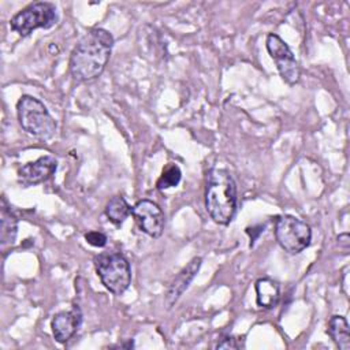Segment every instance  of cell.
<instances>
[{
  "mask_svg": "<svg viewBox=\"0 0 350 350\" xmlns=\"http://www.w3.org/2000/svg\"><path fill=\"white\" fill-rule=\"evenodd\" d=\"M113 46L112 34L101 27L90 29L74 46L70 56V74L85 82L101 75Z\"/></svg>",
  "mask_w": 350,
  "mask_h": 350,
  "instance_id": "obj_1",
  "label": "cell"
},
{
  "mask_svg": "<svg viewBox=\"0 0 350 350\" xmlns=\"http://www.w3.org/2000/svg\"><path fill=\"white\" fill-rule=\"evenodd\" d=\"M205 208L213 221L228 224L237 211V185L228 171L212 168L206 176Z\"/></svg>",
  "mask_w": 350,
  "mask_h": 350,
  "instance_id": "obj_2",
  "label": "cell"
},
{
  "mask_svg": "<svg viewBox=\"0 0 350 350\" xmlns=\"http://www.w3.org/2000/svg\"><path fill=\"white\" fill-rule=\"evenodd\" d=\"M16 113L21 127L27 134L42 141H48L55 135L56 120L38 98L23 94L16 104Z\"/></svg>",
  "mask_w": 350,
  "mask_h": 350,
  "instance_id": "obj_3",
  "label": "cell"
},
{
  "mask_svg": "<svg viewBox=\"0 0 350 350\" xmlns=\"http://www.w3.org/2000/svg\"><path fill=\"white\" fill-rule=\"evenodd\" d=\"M104 287L113 295H122L130 286L131 269L127 258L118 252L100 253L93 260Z\"/></svg>",
  "mask_w": 350,
  "mask_h": 350,
  "instance_id": "obj_4",
  "label": "cell"
},
{
  "mask_svg": "<svg viewBox=\"0 0 350 350\" xmlns=\"http://www.w3.org/2000/svg\"><path fill=\"white\" fill-rule=\"evenodd\" d=\"M56 22V5L48 1H37L16 12L10 21V27L19 36L26 37L36 29H49L55 26Z\"/></svg>",
  "mask_w": 350,
  "mask_h": 350,
  "instance_id": "obj_5",
  "label": "cell"
},
{
  "mask_svg": "<svg viewBox=\"0 0 350 350\" xmlns=\"http://www.w3.org/2000/svg\"><path fill=\"white\" fill-rule=\"evenodd\" d=\"M275 238L284 252L298 254L309 246L312 230L304 220L293 215H282L275 223Z\"/></svg>",
  "mask_w": 350,
  "mask_h": 350,
  "instance_id": "obj_6",
  "label": "cell"
},
{
  "mask_svg": "<svg viewBox=\"0 0 350 350\" xmlns=\"http://www.w3.org/2000/svg\"><path fill=\"white\" fill-rule=\"evenodd\" d=\"M265 45L269 56L276 64L282 79L288 85H295L299 81V66L288 45L278 34L273 33L267 36Z\"/></svg>",
  "mask_w": 350,
  "mask_h": 350,
  "instance_id": "obj_7",
  "label": "cell"
},
{
  "mask_svg": "<svg viewBox=\"0 0 350 350\" xmlns=\"http://www.w3.org/2000/svg\"><path fill=\"white\" fill-rule=\"evenodd\" d=\"M131 215L146 235L159 238L163 234L165 217L164 212L156 202L150 200H141L131 208Z\"/></svg>",
  "mask_w": 350,
  "mask_h": 350,
  "instance_id": "obj_8",
  "label": "cell"
},
{
  "mask_svg": "<svg viewBox=\"0 0 350 350\" xmlns=\"http://www.w3.org/2000/svg\"><path fill=\"white\" fill-rule=\"evenodd\" d=\"M57 161L53 156H41L34 161L26 163L18 170V179L22 185H38L48 180L56 171Z\"/></svg>",
  "mask_w": 350,
  "mask_h": 350,
  "instance_id": "obj_9",
  "label": "cell"
},
{
  "mask_svg": "<svg viewBox=\"0 0 350 350\" xmlns=\"http://www.w3.org/2000/svg\"><path fill=\"white\" fill-rule=\"evenodd\" d=\"M201 262H202L201 257L191 258L187 262V265L183 267L178 272V275L171 280L164 297V305L167 309H171L176 304V301L180 298V295L186 291V288L189 287V284L200 271Z\"/></svg>",
  "mask_w": 350,
  "mask_h": 350,
  "instance_id": "obj_10",
  "label": "cell"
},
{
  "mask_svg": "<svg viewBox=\"0 0 350 350\" xmlns=\"http://www.w3.org/2000/svg\"><path fill=\"white\" fill-rule=\"evenodd\" d=\"M82 323V312L78 305H74L70 310H62L52 319L51 328L52 335L59 343L68 342L78 331Z\"/></svg>",
  "mask_w": 350,
  "mask_h": 350,
  "instance_id": "obj_11",
  "label": "cell"
},
{
  "mask_svg": "<svg viewBox=\"0 0 350 350\" xmlns=\"http://www.w3.org/2000/svg\"><path fill=\"white\" fill-rule=\"evenodd\" d=\"M256 299L257 305L265 309L273 308L280 297L279 283L269 278H261L256 282Z\"/></svg>",
  "mask_w": 350,
  "mask_h": 350,
  "instance_id": "obj_12",
  "label": "cell"
},
{
  "mask_svg": "<svg viewBox=\"0 0 350 350\" xmlns=\"http://www.w3.org/2000/svg\"><path fill=\"white\" fill-rule=\"evenodd\" d=\"M0 241L3 246L12 245L16 239L18 234V219L12 213L11 208L7 205L5 198H1V209H0Z\"/></svg>",
  "mask_w": 350,
  "mask_h": 350,
  "instance_id": "obj_13",
  "label": "cell"
},
{
  "mask_svg": "<svg viewBox=\"0 0 350 350\" xmlns=\"http://www.w3.org/2000/svg\"><path fill=\"white\" fill-rule=\"evenodd\" d=\"M328 335L340 350H350L349 323L343 316L335 314L328 321Z\"/></svg>",
  "mask_w": 350,
  "mask_h": 350,
  "instance_id": "obj_14",
  "label": "cell"
},
{
  "mask_svg": "<svg viewBox=\"0 0 350 350\" xmlns=\"http://www.w3.org/2000/svg\"><path fill=\"white\" fill-rule=\"evenodd\" d=\"M105 215L113 224L119 226L131 215V206L124 200V197L115 196L107 202Z\"/></svg>",
  "mask_w": 350,
  "mask_h": 350,
  "instance_id": "obj_15",
  "label": "cell"
},
{
  "mask_svg": "<svg viewBox=\"0 0 350 350\" xmlns=\"http://www.w3.org/2000/svg\"><path fill=\"white\" fill-rule=\"evenodd\" d=\"M180 178H182L180 168L176 164H168L163 170L160 178L157 179L156 187L159 190H165V189H170V187H175L180 182Z\"/></svg>",
  "mask_w": 350,
  "mask_h": 350,
  "instance_id": "obj_16",
  "label": "cell"
},
{
  "mask_svg": "<svg viewBox=\"0 0 350 350\" xmlns=\"http://www.w3.org/2000/svg\"><path fill=\"white\" fill-rule=\"evenodd\" d=\"M85 239L94 247H104L107 245V237L101 231H89L85 234Z\"/></svg>",
  "mask_w": 350,
  "mask_h": 350,
  "instance_id": "obj_17",
  "label": "cell"
},
{
  "mask_svg": "<svg viewBox=\"0 0 350 350\" xmlns=\"http://www.w3.org/2000/svg\"><path fill=\"white\" fill-rule=\"evenodd\" d=\"M241 347H242V345L234 336H224L216 345V349H241Z\"/></svg>",
  "mask_w": 350,
  "mask_h": 350,
  "instance_id": "obj_18",
  "label": "cell"
},
{
  "mask_svg": "<svg viewBox=\"0 0 350 350\" xmlns=\"http://www.w3.org/2000/svg\"><path fill=\"white\" fill-rule=\"evenodd\" d=\"M338 242H339V246L347 249L349 245H350V241H349V234L347 232H343L338 237Z\"/></svg>",
  "mask_w": 350,
  "mask_h": 350,
  "instance_id": "obj_19",
  "label": "cell"
}]
</instances>
